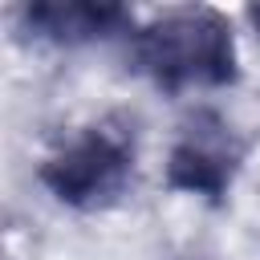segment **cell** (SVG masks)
Segmentation results:
<instances>
[{
	"label": "cell",
	"instance_id": "1",
	"mask_svg": "<svg viewBox=\"0 0 260 260\" xmlns=\"http://www.w3.org/2000/svg\"><path fill=\"white\" fill-rule=\"evenodd\" d=\"M134 69L167 89H219L236 81V37L215 8H179L134 32Z\"/></svg>",
	"mask_w": 260,
	"mask_h": 260
},
{
	"label": "cell",
	"instance_id": "4",
	"mask_svg": "<svg viewBox=\"0 0 260 260\" xmlns=\"http://www.w3.org/2000/svg\"><path fill=\"white\" fill-rule=\"evenodd\" d=\"M134 24V16L114 0H41L20 12V28L45 45H89Z\"/></svg>",
	"mask_w": 260,
	"mask_h": 260
},
{
	"label": "cell",
	"instance_id": "5",
	"mask_svg": "<svg viewBox=\"0 0 260 260\" xmlns=\"http://www.w3.org/2000/svg\"><path fill=\"white\" fill-rule=\"evenodd\" d=\"M248 20H252V28L260 32V4H252V8H248Z\"/></svg>",
	"mask_w": 260,
	"mask_h": 260
},
{
	"label": "cell",
	"instance_id": "6",
	"mask_svg": "<svg viewBox=\"0 0 260 260\" xmlns=\"http://www.w3.org/2000/svg\"><path fill=\"white\" fill-rule=\"evenodd\" d=\"M175 260H203V256H175Z\"/></svg>",
	"mask_w": 260,
	"mask_h": 260
},
{
	"label": "cell",
	"instance_id": "2",
	"mask_svg": "<svg viewBox=\"0 0 260 260\" xmlns=\"http://www.w3.org/2000/svg\"><path fill=\"white\" fill-rule=\"evenodd\" d=\"M134 179V142L122 130L89 126L41 162L45 191L73 211H102L126 195Z\"/></svg>",
	"mask_w": 260,
	"mask_h": 260
},
{
	"label": "cell",
	"instance_id": "3",
	"mask_svg": "<svg viewBox=\"0 0 260 260\" xmlns=\"http://www.w3.org/2000/svg\"><path fill=\"white\" fill-rule=\"evenodd\" d=\"M244 167V142L211 110H199L175 138L167 154V187L195 199H223Z\"/></svg>",
	"mask_w": 260,
	"mask_h": 260
}]
</instances>
